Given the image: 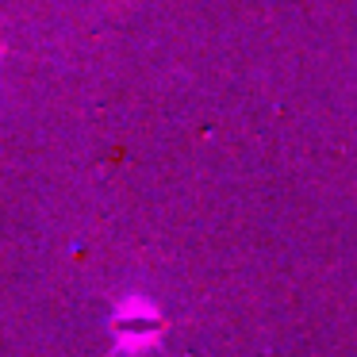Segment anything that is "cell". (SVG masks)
I'll use <instances>...</instances> for the list:
<instances>
[{"mask_svg": "<svg viewBox=\"0 0 357 357\" xmlns=\"http://www.w3.org/2000/svg\"><path fill=\"white\" fill-rule=\"evenodd\" d=\"M116 334H119V342H123V349L150 346L154 334H158L154 311H150V307H123V311H119V319H116Z\"/></svg>", "mask_w": 357, "mask_h": 357, "instance_id": "cell-1", "label": "cell"}]
</instances>
